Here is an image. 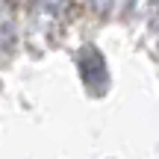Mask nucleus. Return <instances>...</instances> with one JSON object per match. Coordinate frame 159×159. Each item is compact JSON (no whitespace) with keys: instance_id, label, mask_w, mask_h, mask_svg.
<instances>
[]
</instances>
